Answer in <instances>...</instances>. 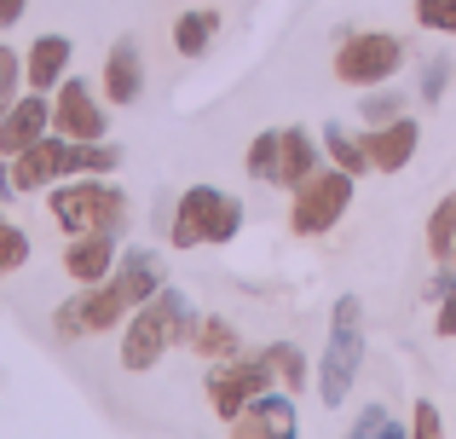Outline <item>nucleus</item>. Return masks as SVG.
<instances>
[{
  "instance_id": "19",
  "label": "nucleus",
  "mask_w": 456,
  "mask_h": 439,
  "mask_svg": "<svg viewBox=\"0 0 456 439\" xmlns=\"http://www.w3.org/2000/svg\"><path fill=\"white\" fill-rule=\"evenodd\" d=\"M191 347H197L202 359H237V324H225V318H197V324H191Z\"/></svg>"
},
{
  "instance_id": "10",
  "label": "nucleus",
  "mask_w": 456,
  "mask_h": 439,
  "mask_svg": "<svg viewBox=\"0 0 456 439\" xmlns=\"http://www.w3.org/2000/svg\"><path fill=\"white\" fill-rule=\"evenodd\" d=\"M64 174H69L64 134H58V139H35L29 150H18V157H12V185H18V191H46V185H58Z\"/></svg>"
},
{
  "instance_id": "25",
  "label": "nucleus",
  "mask_w": 456,
  "mask_h": 439,
  "mask_svg": "<svg viewBox=\"0 0 456 439\" xmlns=\"http://www.w3.org/2000/svg\"><path fill=\"white\" fill-rule=\"evenodd\" d=\"M266 364H272V376H283V387H301L306 382V359L289 347V341H278V347L266 353Z\"/></svg>"
},
{
  "instance_id": "34",
  "label": "nucleus",
  "mask_w": 456,
  "mask_h": 439,
  "mask_svg": "<svg viewBox=\"0 0 456 439\" xmlns=\"http://www.w3.org/2000/svg\"><path fill=\"white\" fill-rule=\"evenodd\" d=\"M370 439H411V428H399V422H393V417H387V422H381V428H376V434H370Z\"/></svg>"
},
{
  "instance_id": "2",
  "label": "nucleus",
  "mask_w": 456,
  "mask_h": 439,
  "mask_svg": "<svg viewBox=\"0 0 456 439\" xmlns=\"http://www.w3.org/2000/svg\"><path fill=\"white\" fill-rule=\"evenodd\" d=\"M364 301L358 295H341L330 318V341H323V364H318V399L323 405H341L358 382V364H364Z\"/></svg>"
},
{
  "instance_id": "28",
  "label": "nucleus",
  "mask_w": 456,
  "mask_h": 439,
  "mask_svg": "<svg viewBox=\"0 0 456 439\" xmlns=\"http://www.w3.org/2000/svg\"><path fill=\"white\" fill-rule=\"evenodd\" d=\"M416 23L439 35H456V0H416Z\"/></svg>"
},
{
  "instance_id": "18",
  "label": "nucleus",
  "mask_w": 456,
  "mask_h": 439,
  "mask_svg": "<svg viewBox=\"0 0 456 439\" xmlns=\"http://www.w3.org/2000/svg\"><path fill=\"white\" fill-rule=\"evenodd\" d=\"M214 29H220V12H179L174 18V46L185 58H197V53H208V41H214Z\"/></svg>"
},
{
  "instance_id": "4",
  "label": "nucleus",
  "mask_w": 456,
  "mask_h": 439,
  "mask_svg": "<svg viewBox=\"0 0 456 439\" xmlns=\"http://www.w3.org/2000/svg\"><path fill=\"white\" fill-rule=\"evenodd\" d=\"M46 203H53V220L64 225L69 237H81V232H116V225H122V191L99 185L93 174L81 185H58Z\"/></svg>"
},
{
  "instance_id": "15",
  "label": "nucleus",
  "mask_w": 456,
  "mask_h": 439,
  "mask_svg": "<svg viewBox=\"0 0 456 439\" xmlns=\"http://www.w3.org/2000/svg\"><path fill=\"white\" fill-rule=\"evenodd\" d=\"M416 145H422V127H416L411 116H399V122H387V127H370V139H364L370 162H376L381 174H399L404 162L416 157Z\"/></svg>"
},
{
  "instance_id": "9",
  "label": "nucleus",
  "mask_w": 456,
  "mask_h": 439,
  "mask_svg": "<svg viewBox=\"0 0 456 439\" xmlns=\"http://www.w3.org/2000/svg\"><path fill=\"white\" fill-rule=\"evenodd\" d=\"M53 127L64 139H104V110H99V99H93L87 81H58Z\"/></svg>"
},
{
  "instance_id": "13",
  "label": "nucleus",
  "mask_w": 456,
  "mask_h": 439,
  "mask_svg": "<svg viewBox=\"0 0 456 439\" xmlns=\"http://www.w3.org/2000/svg\"><path fill=\"white\" fill-rule=\"evenodd\" d=\"M46 127H53V104H46V93L18 99V104L6 110V122H0V157H18V150H29L35 139H46Z\"/></svg>"
},
{
  "instance_id": "1",
  "label": "nucleus",
  "mask_w": 456,
  "mask_h": 439,
  "mask_svg": "<svg viewBox=\"0 0 456 439\" xmlns=\"http://www.w3.org/2000/svg\"><path fill=\"white\" fill-rule=\"evenodd\" d=\"M191 301L179 289H156L139 313H127V329H122V370H151L174 341H191Z\"/></svg>"
},
{
  "instance_id": "5",
  "label": "nucleus",
  "mask_w": 456,
  "mask_h": 439,
  "mask_svg": "<svg viewBox=\"0 0 456 439\" xmlns=\"http://www.w3.org/2000/svg\"><path fill=\"white\" fill-rule=\"evenodd\" d=\"M404 64V41L399 35H381V29H364V35H346L341 53H335V76L346 87H381L393 81Z\"/></svg>"
},
{
  "instance_id": "32",
  "label": "nucleus",
  "mask_w": 456,
  "mask_h": 439,
  "mask_svg": "<svg viewBox=\"0 0 456 439\" xmlns=\"http://www.w3.org/2000/svg\"><path fill=\"white\" fill-rule=\"evenodd\" d=\"M434 329H439V336H456V289H445V295H439V318H434Z\"/></svg>"
},
{
  "instance_id": "11",
  "label": "nucleus",
  "mask_w": 456,
  "mask_h": 439,
  "mask_svg": "<svg viewBox=\"0 0 456 439\" xmlns=\"http://www.w3.org/2000/svg\"><path fill=\"white\" fill-rule=\"evenodd\" d=\"M104 283L116 289V301H122L127 313H139V306H145L151 295L162 289V260H156V255H145V248H127V255L116 260V272H110Z\"/></svg>"
},
{
  "instance_id": "20",
  "label": "nucleus",
  "mask_w": 456,
  "mask_h": 439,
  "mask_svg": "<svg viewBox=\"0 0 456 439\" xmlns=\"http://www.w3.org/2000/svg\"><path fill=\"white\" fill-rule=\"evenodd\" d=\"M323 150H330V157H335V168H346L353 180H358V174H370V168H376V162H370V150L358 145V139L346 134L341 122H330V127H323Z\"/></svg>"
},
{
  "instance_id": "12",
  "label": "nucleus",
  "mask_w": 456,
  "mask_h": 439,
  "mask_svg": "<svg viewBox=\"0 0 456 439\" xmlns=\"http://www.w3.org/2000/svg\"><path fill=\"white\" fill-rule=\"evenodd\" d=\"M139 93H145V46H139L134 35H122V41L110 46V58H104V99L134 104Z\"/></svg>"
},
{
  "instance_id": "22",
  "label": "nucleus",
  "mask_w": 456,
  "mask_h": 439,
  "mask_svg": "<svg viewBox=\"0 0 456 439\" xmlns=\"http://www.w3.org/2000/svg\"><path fill=\"white\" fill-rule=\"evenodd\" d=\"M428 248H434V260H451V248H456V197H445V203L434 208V220H428Z\"/></svg>"
},
{
  "instance_id": "31",
  "label": "nucleus",
  "mask_w": 456,
  "mask_h": 439,
  "mask_svg": "<svg viewBox=\"0 0 456 439\" xmlns=\"http://www.w3.org/2000/svg\"><path fill=\"white\" fill-rule=\"evenodd\" d=\"M381 422H387V411H381V405H364V411H358V422H353V434H346V439H370V434L381 428Z\"/></svg>"
},
{
  "instance_id": "24",
  "label": "nucleus",
  "mask_w": 456,
  "mask_h": 439,
  "mask_svg": "<svg viewBox=\"0 0 456 439\" xmlns=\"http://www.w3.org/2000/svg\"><path fill=\"white\" fill-rule=\"evenodd\" d=\"M399 110H404L399 93H364V104H358V122H364V127H387V122H399Z\"/></svg>"
},
{
  "instance_id": "30",
  "label": "nucleus",
  "mask_w": 456,
  "mask_h": 439,
  "mask_svg": "<svg viewBox=\"0 0 456 439\" xmlns=\"http://www.w3.org/2000/svg\"><path fill=\"white\" fill-rule=\"evenodd\" d=\"M411 439H445V422H439V405H434V399H416Z\"/></svg>"
},
{
  "instance_id": "14",
  "label": "nucleus",
  "mask_w": 456,
  "mask_h": 439,
  "mask_svg": "<svg viewBox=\"0 0 456 439\" xmlns=\"http://www.w3.org/2000/svg\"><path fill=\"white\" fill-rule=\"evenodd\" d=\"M64 272L76 283H87V289H93V283H104L116 272V237L110 232H81L76 243L64 248Z\"/></svg>"
},
{
  "instance_id": "21",
  "label": "nucleus",
  "mask_w": 456,
  "mask_h": 439,
  "mask_svg": "<svg viewBox=\"0 0 456 439\" xmlns=\"http://www.w3.org/2000/svg\"><path fill=\"white\" fill-rule=\"evenodd\" d=\"M122 162V150L104 145V139H76L69 145V174H110Z\"/></svg>"
},
{
  "instance_id": "16",
  "label": "nucleus",
  "mask_w": 456,
  "mask_h": 439,
  "mask_svg": "<svg viewBox=\"0 0 456 439\" xmlns=\"http://www.w3.org/2000/svg\"><path fill=\"white\" fill-rule=\"evenodd\" d=\"M312 174H318V145H312V134H306V127H283L278 174H272V185H283V191H301Z\"/></svg>"
},
{
  "instance_id": "27",
  "label": "nucleus",
  "mask_w": 456,
  "mask_h": 439,
  "mask_svg": "<svg viewBox=\"0 0 456 439\" xmlns=\"http://www.w3.org/2000/svg\"><path fill=\"white\" fill-rule=\"evenodd\" d=\"M278 145H283V134H260L255 145H248V174H255V180H272V174H278Z\"/></svg>"
},
{
  "instance_id": "17",
  "label": "nucleus",
  "mask_w": 456,
  "mask_h": 439,
  "mask_svg": "<svg viewBox=\"0 0 456 439\" xmlns=\"http://www.w3.org/2000/svg\"><path fill=\"white\" fill-rule=\"evenodd\" d=\"M64 64H69V35H41L29 46V58H23V76H29L35 93H46L64 81Z\"/></svg>"
},
{
  "instance_id": "26",
  "label": "nucleus",
  "mask_w": 456,
  "mask_h": 439,
  "mask_svg": "<svg viewBox=\"0 0 456 439\" xmlns=\"http://www.w3.org/2000/svg\"><path fill=\"white\" fill-rule=\"evenodd\" d=\"M18 81H23V58L12 53V46H0V122H6V110L18 104Z\"/></svg>"
},
{
  "instance_id": "23",
  "label": "nucleus",
  "mask_w": 456,
  "mask_h": 439,
  "mask_svg": "<svg viewBox=\"0 0 456 439\" xmlns=\"http://www.w3.org/2000/svg\"><path fill=\"white\" fill-rule=\"evenodd\" d=\"M451 58L445 53H434V58H422V81H416V87H422V104H439L445 99V87H451Z\"/></svg>"
},
{
  "instance_id": "3",
  "label": "nucleus",
  "mask_w": 456,
  "mask_h": 439,
  "mask_svg": "<svg viewBox=\"0 0 456 439\" xmlns=\"http://www.w3.org/2000/svg\"><path fill=\"white\" fill-rule=\"evenodd\" d=\"M243 232V203L214 185H191L174 208V248H197V243H232Z\"/></svg>"
},
{
  "instance_id": "29",
  "label": "nucleus",
  "mask_w": 456,
  "mask_h": 439,
  "mask_svg": "<svg viewBox=\"0 0 456 439\" xmlns=\"http://www.w3.org/2000/svg\"><path fill=\"white\" fill-rule=\"evenodd\" d=\"M23 260H29V237H23L18 225L0 220V272H18Z\"/></svg>"
},
{
  "instance_id": "8",
  "label": "nucleus",
  "mask_w": 456,
  "mask_h": 439,
  "mask_svg": "<svg viewBox=\"0 0 456 439\" xmlns=\"http://www.w3.org/2000/svg\"><path fill=\"white\" fill-rule=\"evenodd\" d=\"M232 439H301V417H295V399L266 387L260 399H248L232 417Z\"/></svg>"
},
{
  "instance_id": "33",
  "label": "nucleus",
  "mask_w": 456,
  "mask_h": 439,
  "mask_svg": "<svg viewBox=\"0 0 456 439\" xmlns=\"http://www.w3.org/2000/svg\"><path fill=\"white\" fill-rule=\"evenodd\" d=\"M23 6H29V0H0V29H12V23L23 18Z\"/></svg>"
},
{
  "instance_id": "35",
  "label": "nucleus",
  "mask_w": 456,
  "mask_h": 439,
  "mask_svg": "<svg viewBox=\"0 0 456 439\" xmlns=\"http://www.w3.org/2000/svg\"><path fill=\"white\" fill-rule=\"evenodd\" d=\"M12 191H18V185H12V168H6V157H0V203H6Z\"/></svg>"
},
{
  "instance_id": "7",
  "label": "nucleus",
  "mask_w": 456,
  "mask_h": 439,
  "mask_svg": "<svg viewBox=\"0 0 456 439\" xmlns=\"http://www.w3.org/2000/svg\"><path fill=\"white\" fill-rule=\"evenodd\" d=\"M272 387V364L266 359H220L208 370V405L220 422H232L248 399H260Z\"/></svg>"
},
{
  "instance_id": "6",
  "label": "nucleus",
  "mask_w": 456,
  "mask_h": 439,
  "mask_svg": "<svg viewBox=\"0 0 456 439\" xmlns=\"http://www.w3.org/2000/svg\"><path fill=\"white\" fill-rule=\"evenodd\" d=\"M346 203H353V174L346 168H318L312 180L295 191V203H289V225L301 237H323L335 220L346 215Z\"/></svg>"
},
{
  "instance_id": "36",
  "label": "nucleus",
  "mask_w": 456,
  "mask_h": 439,
  "mask_svg": "<svg viewBox=\"0 0 456 439\" xmlns=\"http://www.w3.org/2000/svg\"><path fill=\"white\" fill-rule=\"evenodd\" d=\"M451 260H456V248H451Z\"/></svg>"
}]
</instances>
